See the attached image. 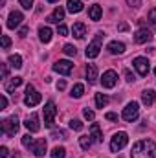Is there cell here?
Here are the masks:
<instances>
[{"mask_svg": "<svg viewBox=\"0 0 156 158\" xmlns=\"http://www.w3.org/2000/svg\"><path fill=\"white\" fill-rule=\"evenodd\" d=\"M130 158H156V143L153 140H140L132 145Z\"/></svg>", "mask_w": 156, "mask_h": 158, "instance_id": "6da1fadb", "label": "cell"}, {"mask_svg": "<svg viewBox=\"0 0 156 158\" xmlns=\"http://www.w3.org/2000/svg\"><path fill=\"white\" fill-rule=\"evenodd\" d=\"M129 143V134L127 132H116L114 136H112V140H110V151L112 153H117V151H121L125 145Z\"/></svg>", "mask_w": 156, "mask_h": 158, "instance_id": "7a4b0ae2", "label": "cell"}, {"mask_svg": "<svg viewBox=\"0 0 156 158\" xmlns=\"http://www.w3.org/2000/svg\"><path fill=\"white\" fill-rule=\"evenodd\" d=\"M18 127H20V123H18V118L17 116H11V118L2 121V132L6 136H15L17 131H18Z\"/></svg>", "mask_w": 156, "mask_h": 158, "instance_id": "3957f363", "label": "cell"}, {"mask_svg": "<svg viewBox=\"0 0 156 158\" xmlns=\"http://www.w3.org/2000/svg\"><path fill=\"white\" fill-rule=\"evenodd\" d=\"M103 37H105L103 33H97V35H96V39L88 44V48H86V57H88V59H96V57L99 55V52H101V40H103Z\"/></svg>", "mask_w": 156, "mask_h": 158, "instance_id": "277c9868", "label": "cell"}, {"mask_svg": "<svg viewBox=\"0 0 156 158\" xmlns=\"http://www.w3.org/2000/svg\"><path fill=\"white\" fill-rule=\"evenodd\" d=\"M40 99H42V96L33 88V85H28V88H26V96H24V103H26L28 107H37V105L40 103Z\"/></svg>", "mask_w": 156, "mask_h": 158, "instance_id": "5b68a950", "label": "cell"}, {"mask_svg": "<svg viewBox=\"0 0 156 158\" xmlns=\"http://www.w3.org/2000/svg\"><path fill=\"white\" fill-rule=\"evenodd\" d=\"M138 114H140V105H138L136 101H130V103L123 109V114H121V116H123L125 121L130 123V121H136V119H138Z\"/></svg>", "mask_w": 156, "mask_h": 158, "instance_id": "8992f818", "label": "cell"}, {"mask_svg": "<svg viewBox=\"0 0 156 158\" xmlns=\"http://www.w3.org/2000/svg\"><path fill=\"white\" fill-rule=\"evenodd\" d=\"M44 125L46 127H53V119L57 116V107H55V103L53 101H48L46 105H44Z\"/></svg>", "mask_w": 156, "mask_h": 158, "instance_id": "52a82bcc", "label": "cell"}, {"mask_svg": "<svg viewBox=\"0 0 156 158\" xmlns=\"http://www.w3.org/2000/svg\"><path fill=\"white\" fill-rule=\"evenodd\" d=\"M132 64H134V68L138 70L140 76H147L149 70H151V64H149V61H147L145 57H136V59L132 61Z\"/></svg>", "mask_w": 156, "mask_h": 158, "instance_id": "ba28073f", "label": "cell"}, {"mask_svg": "<svg viewBox=\"0 0 156 158\" xmlns=\"http://www.w3.org/2000/svg\"><path fill=\"white\" fill-rule=\"evenodd\" d=\"M72 68H74V64H72L70 61H66V59L57 61V63L53 64V70H55L57 74H61V76H70V74H72Z\"/></svg>", "mask_w": 156, "mask_h": 158, "instance_id": "9c48e42d", "label": "cell"}, {"mask_svg": "<svg viewBox=\"0 0 156 158\" xmlns=\"http://www.w3.org/2000/svg\"><path fill=\"white\" fill-rule=\"evenodd\" d=\"M116 83H117V74L114 70H107V72L103 74L101 85H103L105 88H112V86H116Z\"/></svg>", "mask_w": 156, "mask_h": 158, "instance_id": "30bf717a", "label": "cell"}, {"mask_svg": "<svg viewBox=\"0 0 156 158\" xmlns=\"http://www.w3.org/2000/svg\"><path fill=\"white\" fill-rule=\"evenodd\" d=\"M24 125H26V129L30 131V132H39L40 131V123H39V114H31V116H28L26 121H24Z\"/></svg>", "mask_w": 156, "mask_h": 158, "instance_id": "8fae6325", "label": "cell"}, {"mask_svg": "<svg viewBox=\"0 0 156 158\" xmlns=\"http://www.w3.org/2000/svg\"><path fill=\"white\" fill-rule=\"evenodd\" d=\"M134 40H136L138 44H145V42L153 40V33H151L147 28H140V30L134 33Z\"/></svg>", "mask_w": 156, "mask_h": 158, "instance_id": "7c38bea8", "label": "cell"}, {"mask_svg": "<svg viewBox=\"0 0 156 158\" xmlns=\"http://www.w3.org/2000/svg\"><path fill=\"white\" fill-rule=\"evenodd\" d=\"M24 20V17H22V13L20 11H11L9 13V17H7V28H17V26H20V22Z\"/></svg>", "mask_w": 156, "mask_h": 158, "instance_id": "4fadbf2b", "label": "cell"}, {"mask_svg": "<svg viewBox=\"0 0 156 158\" xmlns=\"http://www.w3.org/2000/svg\"><path fill=\"white\" fill-rule=\"evenodd\" d=\"M63 19H64V9L59 6V7H55V9H53V13H51L46 20H48V22H51V24H55V22H61Z\"/></svg>", "mask_w": 156, "mask_h": 158, "instance_id": "5bb4252c", "label": "cell"}, {"mask_svg": "<svg viewBox=\"0 0 156 158\" xmlns=\"http://www.w3.org/2000/svg\"><path fill=\"white\" fill-rule=\"evenodd\" d=\"M107 50H109L112 55H119V53L125 52V44H123V42H117V40H112V42H109Z\"/></svg>", "mask_w": 156, "mask_h": 158, "instance_id": "9a60e30c", "label": "cell"}, {"mask_svg": "<svg viewBox=\"0 0 156 158\" xmlns=\"http://www.w3.org/2000/svg\"><path fill=\"white\" fill-rule=\"evenodd\" d=\"M142 101H143V105L151 107V105L156 101V92L154 90H143V94H142Z\"/></svg>", "mask_w": 156, "mask_h": 158, "instance_id": "2e32d148", "label": "cell"}, {"mask_svg": "<svg viewBox=\"0 0 156 158\" xmlns=\"http://www.w3.org/2000/svg\"><path fill=\"white\" fill-rule=\"evenodd\" d=\"M90 138H92V142H97V143L103 140V134H101V129H99L97 123H92L90 125Z\"/></svg>", "mask_w": 156, "mask_h": 158, "instance_id": "e0dca14e", "label": "cell"}, {"mask_svg": "<svg viewBox=\"0 0 156 158\" xmlns=\"http://www.w3.org/2000/svg\"><path fill=\"white\" fill-rule=\"evenodd\" d=\"M72 33H74L76 39H84V35H86V28H84V24H83V22H76L74 28H72Z\"/></svg>", "mask_w": 156, "mask_h": 158, "instance_id": "ac0fdd59", "label": "cell"}, {"mask_svg": "<svg viewBox=\"0 0 156 158\" xmlns=\"http://www.w3.org/2000/svg\"><path fill=\"white\" fill-rule=\"evenodd\" d=\"M31 151H33L35 156H42V155L46 153V140H37V142L33 143Z\"/></svg>", "mask_w": 156, "mask_h": 158, "instance_id": "d6986e66", "label": "cell"}, {"mask_svg": "<svg viewBox=\"0 0 156 158\" xmlns=\"http://www.w3.org/2000/svg\"><path fill=\"white\" fill-rule=\"evenodd\" d=\"M101 15H103V9H101V6H90V9H88V17L92 19V20H99L101 19Z\"/></svg>", "mask_w": 156, "mask_h": 158, "instance_id": "ffe728a7", "label": "cell"}, {"mask_svg": "<svg viewBox=\"0 0 156 158\" xmlns=\"http://www.w3.org/2000/svg\"><path fill=\"white\" fill-rule=\"evenodd\" d=\"M86 79H88V83H96L97 81V68H96V64H86Z\"/></svg>", "mask_w": 156, "mask_h": 158, "instance_id": "44dd1931", "label": "cell"}, {"mask_svg": "<svg viewBox=\"0 0 156 158\" xmlns=\"http://www.w3.org/2000/svg\"><path fill=\"white\" fill-rule=\"evenodd\" d=\"M39 39L42 40V42H50V40H51V30H50L48 26L39 28Z\"/></svg>", "mask_w": 156, "mask_h": 158, "instance_id": "7402d4cb", "label": "cell"}, {"mask_svg": "<svg viewBox=\"0 0 156 158\" xmlns=\"http://www.w3.org/2000/svg\"><path fill=\"white\" fill-rule=\"evenodd\" d=\"M68 11L70 13H79V11H83V2L81 0H68Z\"/></svg>", "mask_w": 156, "mask_h": 158, "instance_id": "603a6c76", "label": "cell"}, {"mask_svg": "<svg viewBox=\"0 0 156 158\" xmlns=\"http://www.w3.org/2000/svg\"><path fill=\"white\" fill-rule=\"evenodd\" d=\"M20 85H22V77H13L11 81L6 83V90H7V92H13V90H15L17 86H20Z\"/></svg>", "mask_w": 156, "mask_h": 158, "instance_id": "cb8c5ba5", "label": "cell"}, {"mask_svg": "<svg viewBox=\"0 0 156 158\" xmlns=\"http://www.w3.org/2000/svg\"><path fill=\"white\" fill-rule=\"evenodd\" d=\"M109 105V96H105V94H96V107L97 109H103V107H107Z\"/></svg>", "mask_w": 156, "mask_h": 158, "instance_id": "d4e9b609", "label": "cell"}, {"mask_svg": "<svg viewBox=\"0 0 156 158\" xmlns=\"http://www.w3.org/2000/svg\"><path fill=\"white\" fill-rule=\"evenodd\" d=\"M9 64H11L13 68H22V57H20L18 53L9 55Z\"/></svg>", "mask_w": 156, "mask_h": 158, "instance_id": "484cf974", "label": "cell"}, {"mask_svg": "<svg viewBox=\"0 0 156 158\" xmlns=\"http://www.w3.org/2000/svg\"><path fill=\"white\" fill-rule=\"evenodd\" d=\"M79 145H81V149L88 151V149H90V145H92V140H90V136H81V138H79Z\"/></svg>", "mask_w": 156, "mask_h": 158, "instance_id": "4316f807", "label": "cell"}, {"mask_svg": "<svg viewBox=\"0 0 156 158\" xmlns=\"http://www.w3.org/2000/svg\"><path fill=\"white\" fill-rule=\"evenodd\" d=\"M83 92H84V86L77 83V85H74V88H72V98H81L83 96Z\"/></svg>", "mask_w": 156, "mask_h": 158, "instance_id": "83f0119b", "label": "cell"}, {"mask_svg": "<svg viewBox=\"0 0 156 158\" xmlns=\"http://www.w3.org/2000/svg\"><path fill=\"white\" fill-rule=\"evenodd\" d=\"M33 143H35V140L31 138V134H30V132L22 136V145H24V147H30V149H31V147H33Z\"/></svg>", "mask_w": 156, "mask_h": 158, "instance_id": "f1b7e54d", "label": "cell"}, {"mask_svg": "<svg viewBox=\"0 0 156 158\" xmlns=\"http://www.w3.org/2000/svg\"><path fill=\"white\" fill-rule=\"evenodd\" d=\"M64 155H66L64 147H53V151H51V158H64Z\"/></svg>", "mask_w": 156, "mask_h": 158, "instance_id": "f546056e", "label": "cell"}, {"mask_svg": "<svg viewBox=\"0 0 156 158\" xmlns=\"http://www.w3.org/2000/svg\"><path fill=\"white\" fill-rule=\"evenodd\" d=\"M63 52H64L66 55H70V57H72V55H76V53H77V48H76L74 44H66V46L63 48Z\"/></svg>", "mask_w": 156, "mask_h": 158, "instance_id": "4dcf8cb0", "label": "cell"}, {"mask_svg": "<svg viewBox=\"0 0 156 158\" xmlns=\"http://www.w3.org/2000/svg\"><path fill=\"white\" fill-rule=\"evenodd\" d=\"M70 129H72V131H83V123H81L79 119H72V121H70Z\"/></svg>", "mask_w": 156, "mask_h": 158, "instance_id": "1f68e13d", "label": "cell"}, {"mask_svg": "<svg viewBox=\"0 0 156 158\" xmlns=\"http://www.w3.org/2000/svg\"><path fill=\"white\" fill-rule=\"evenodd\" d=\"M83 116L88 119V121H94V118H96L94 110H90V109H84V110H83Z\"/></svg>", "mask_w": 156, "mask_h": 158, "instance_id": "d6a6232c", "label": "cell"}, {"mask_svg": "<svg viewBox=\"0 0 156 158\" xmlns=\"http://www.w3.org/2000/svg\"><path fill=\"white\" fill-rule=\"evenodd\" d=\"M51 138H55V140H59V138L64 140L66 134H64V131H53V132H51Z\"/></svg>", "mask_w": 156, "mask_h": 158, "instance_id": "836d02e7", "label": "cell"}, {"mask_svg": "<svg viewBox=\"0 0 156 158\" xmlns=\"http://www.w3.org/2000/svg\"><path fill=\"white\" fill-rule=\"evenodd\" d=\"M9 44H11V39H9L7 35H2V50H7Z\"/></svg>", "mask_w": 156, "mask_h": 158, "instance_id": "e575fe53", "label": "cell"}, {"mask_svg": "<svg viewBox=\"0 0 156 158\" xmlns=\"http://www.w3.org/2000/svg\"><path fill=\"white\" fill-rule=\"evenodd\" d=\"M149 20H151V24H154L156 26V7L149 11Z\"/></svg>", "mask_w": 156, "mask_h": 158, "instance_id": "d590c367", "label": "cell"}, {"mask_svg": "<svg viewBox=\"0 0 156 158\" xmlns=\"http://www.w3.org/2000/svg\"><path fill=\"white\" fill-rule=\"evenodd\" d=\"M20 6H22L24 9H30V7L33 6V0H20Z\"/></svg>", "mask_w": 156, "mask_h": 158, "instance_id": "8d00e7d4", "label": "cell"}, {"mask_svg": "<svg viewBox=\"0 0 156 158\" xmlns=\"http://www.w3.org/2000/svg\"><path fill=\"white\" fill-rule=\"evenodd\" d=\"M57 33H59V35H66V33H68V28H66L64 24H61V26L57 28Z\"/></svg>", "mask_w": 156, "mask_h": 158, "instance_id": "74e56055", "label": "cell"}, {"mask_svg": "<svg viewBox=\"0 0 156 158\" xmlns=\"http://www.w3.org/2000/svg\"><path fill=\"white\" fill-rule=\"evenodd\" d=\"M127 4H129L130 7H140V4H142V0H127Z\"/></svg>", "mask_w": 156, "mask_h": 158, "instance_id": "f35d334b", "label": "cell"}, {"mask_svg": "<svg viewBox=\"0 0 156 158\" xmlns=\"http://www.w3.org/2000/svg\"><path fill=\"white\" fill-rule=\"evenodd\" d=\"M0 107H2V110L7 107V98H6L4 94H2V98H0Z\"/></svg>", "mask_w": 156, "mask_h": 158, "instance_id": "ab89813d", "label": "cell"}, {"mask_svg": "<svg viewBox=\"0 0 156 158\" xmlns=\"http://www.w3.org/2000/svg\"><path fill=\"white\" fill-rule=\"evenodd\" d=\"M64 88H66V81H64V79H61V81L57 83V90H64Z\"/></svg>", "mask_w": 156, "mask_h": 158, "instance_id": "60d3db41", "label": "cell"}, {"mask_svg": "<svg viewBox=\"0 0 156 158\" xmlns=\"http://www.w3.org/2000/svg\"><path fill=\"white\" fill-rule=\"evenodd\" d=\"M107 119H110V121H117V114H114V112H107Z\"/></svg>", "mask_w": 156, "mask_h": 158, "instance_id": "b9f144b4", "label": "cell"}, {"mask_svg": "<svg viewBox=\"0 0 156 158\" xmlns=\"http://www.w3.org/2000/svg\"><path fill=\"white\" fill-rule=\"evenodd\" d=\"M125 77H127V81H129V83H132V81H134V76L130 74V70H125Z\"/></svg>", "mask_w": 156, "mask_h": 158, "instance_id": "7bdbcfd3", "label": "cell"}, {"mask_svg": "<svg viewBox=\"0 0 156 158\" xmlns=\"http://www.w3.org/2000/svg\"><path fill=\"white\" fill-rule=\"evenodd\" d=\"M28 31H30V28H26V26H24V28H20L18 35H20V37H26V35H28Z\"/></svg>", "mask_w": 156, "mask_h": 158, "instance_id": "ee69618b", "label": "cell"}, {"mask_svg": "<svg viewBox=\"0 0 156 158\" xmlns=\"http://www.w3.org/2000/svg\"><path fill=\"white\" fill-rule=\"evenodd\" d=\"M7 74H9V70H7V64H2V77L6 79V77H7Z\"/></svg>", "mask_w": 156, "mask_h": 158, "instance_id": "f6af8a7d", "label": "cell"}, {"mask_svg": "<svg viewBox=\"0 0 156 158\" xmlns=\"http://www.w3.org/2000/svg\"><path fill=\"white\" fill-rule=\"evenodd\" d=\"M0 158H7V147H0Z\"/></svg>", "mask_w": 156, "mask_h": 158, "instance_id": "bcb514c9", "label": "cell"}, {"mask_svg": "<svg viewBox=\"0 0 156 158\" xmlns=\"http://www.w3.org/2000/svg\"><path fill=\"white\" fill-rule=\"evenodd\" d=\"M117 30H119V31H127V30H129V26H127V22H121V24L117 26Z\"/></svg>", "mask_w": 156, "mask_h": 158, "instance_id": "7dc6e473", "label": "cell"}, {"mask_svg": "<svg viewBox=\"0 0 156 158\" xmlns=\"http://www.w3.org/2000/svg\"><path fill=\"white\" fill-rule=\"evenodd\" d=\"M46 2H50V4H53V2H59V0H46Z\"/></svg>", "mask_w": 156, "mask_h": 158, "instance_id": "c3c4849f", "label": "cell"}, {"mask_svg": "<svg viewBox=\"0 0 156 158\" xmlns=\"http://www.w3.org/2000/svg\"><path fill=\"white\" fill-rule=\"evenodd\" d=\"M154 76H156V68H154Z\"/></svg>", "mask_w": 156, "mask_h": 158, "instance_id": "681fc988", "label": "cell"}]
</instances>
